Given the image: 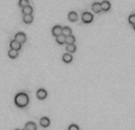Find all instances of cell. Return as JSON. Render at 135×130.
<instances>
[{
    "instance_id": "8",
    "label": "cell",
    "mask_w": 135,
    "mask_h": 130,
    "mask_svg": "<svg viewBox=\"0 0 135 130\" xmlns=\"http://www.w3.org/2000/svg\"><path fill=\"white\" fill-rule=\"evenodd\" d=\"M40 125L43 128H47L50 125V120L47 117H42L40 118Z\"/></svg>"
},
{
    "instance_id": "5",
    "label": "cell",
    "mask_w": 135,
    "mask_h": 130,
    "mask_svg": "<svg viewBox=\"0 0 135 130\" xmlns=\"http://www.w3.org/2000/svg\"><path fill=\"white\" fill-rule=\"evenodd\" d=\"M46 96H47V92H46V90L44 89H39L37 91V97L39 99H45Z\"/></svg>"
},
{
    "instance_id": "1",
    "label": "cell",
    "mask_w": 135,
    "mask_h": 130,
    "mask_svg": "<svg viewBox=\"0 0 135 130\" xmlns=\"http://www.w3.org/2000/svg\"><path fill=\"white\" fill-rule=\"evenodd\" d=\"M14 103L19 108H25L28 104V96L25 92H19L14 98Z\"/></svg>"
},
{
    "instance_id": "15",
    "label": "cell",
    "mask_w": 135,
    "mask_h": 130,
    "mask_svg": "<svg viewBox=\"0 0 135 130\" xmlns=\"http://www.w3.org/2000/svg\"><path fill=\"white\" fill-rule=\"evenodd\" d=\"M65 43H66L68 45H70V44H75V37L72 36V34L65 37Z\"/></svg>"
},
{
    "instance_id": "16",
    "label": "cell",
    "mask_w": 135,
    "mask_h": 130,
    "mask_svg": "<svg viewBox=\"0 0 135 130\" xmlns=\"http://www.w3.org/2000/svg\"><path fill=\"white\" fill-rule=\"evenodd\" d=\"M23 20H24L25 24H31V23L33 21V17H32V14H28V16H24Z\"/></svg>"
},
{
    "instance_id": "24",
    "label": "cell",
    "mask_w": 135,
    "mask_h": 130,
    "mask_svg": "<svg viewBox=\"0 0 135 130\" xmlns=\"http://www.w3.org/2000/svg\"><path fill=\"white\" fill-rule=\"evenodd\" d=\"M15 130H20V129H15Z\"/></svg>"
},
{
    "instance_id": "18",
    "label": "cell",
    "mask_w": 135,
    "mask_h": 130,
    "mask_svg": "<svg viewBox=\"0 0 135 130\" xmlns=\"http://www.w3.org/2000/svg\"><path fill=\"white\" fill-rule=\"evenodd\" d=\"M66 51L68 53H74L76 51V46H75V44H70V45H68L66 46Z\"/></svg>"
},
{
    "instance_id": "6",
    "label": "cell",
    "mask_w": 135,
    "mask_h": 130,
    "mask_svg": "<svg viewBox=\"0 0 135 130\" xmlns=\"http://www.w3.org/2000/svg\"><path fill=\"white\" fill-rule=\"evenodd\" d=\"M9 46H11V49L19 51V50L22 49V44H19L17 40H12L11 43H9Z\"/></svg>"
},
{
    "instance_id": "4",
    "label": "cell",
    "mask_w": 135,
    "mask_h": 130,
    "mask_svg": "<svg viewBox=\"0 0 135 130\" xmlns=\"http://www.w3.org/2000/svg\"><path fill=\"white\" fill-rule=\"evenodd\" d=\"M62 30H63L62 26L56 25V26H53V27H52V34L55 36V37H58V36H61V34H62Z\"/></svg>"
},
{
    "instance_id": "20",
    "label": "cell",
    "mask_w": 135,
    "mask_h": 130,
    "mask_svg": "<svg viewBox=\"0 0 135 130\" xmlns=\"http://www.w3.org/2000/svg\"><path fill=\"white\" fill-rule=\"evenodd\" d=\"M18 5L22 7V8H24V7L28 6V0H19V1H18Z\"/></svg>"
},
{
    "instance_id": "22",
    "label": "cell",
    "mask_w": 135,
    "mask_h": 130,
    "mask_svg": "<svg viewBox=\"0 0 135 130\" xmlns=\"http://www.w3.org/2000/svg\"><path fill=\"white\" fill-rule=\"evenodd\" d=\"M69 130H80V129H78V127H77L76 124H71L70 127H69Z\"/></svg>"
},
{
    "instance_id": "11",
    "label": "cell",
    "mask_w": 135,
    "mask_h": 130,
    "mask_svg": "<svg viewBox=\"0 0 135 130\" xmlns=\"http://www.w3.org/2000/svg\"><path fill=\"white\" fill-rule=\"evenodd\" d=\"M25 130H37V127L33 122H27L25 125Z\"/></svg>"
},
{
    "instance_id": "21",
    "label": "cell",
    "mask_w": 135,
    "mask_h": 130,
    "mask_svg": "<svg viewBox=\"0 0 135 130\" xmlns=\"http://www.w3.org/2000/svg\"><path fill=\"white\" fill-rule=\"evenodd\" d=\"M128 21H129V24H132V25L135 24V14H132V16H129Z\"/></svg>"
},
{
    "instance_id": "3",
    "label": "cell",
    "mask_w": 135,
    "mask_h": 130,
    "mask_svg": "<svg viewBox=\"0 0 135 130\" xmlns=\"http://www.w3.org/2000/svg\"><path fill=\"white\" fill-rule=\"evenodd\" d=\"M14 37H15L14 40H17L19 44H24L25 41H26V36H25V33H23V32H18Z\"/></svg>"
},
{
    "instance_id": "23",
    "label": "cell",
    "mask_w": 135,
    "mask_h": 130,
    "mask_svg": "<svg viewBox=\"0 0 135 130\" xmlns=\"http://www.w3.org/2000/svg\"><path fill=\"white\" fill-rule=\"evenodd\" d=\"M133 27H134V30H135V24H134V25H133Z\"/></svg>"
},
{
    "instance_id": "14",
    "label": "cell",
    "mask_w": 135,
    "mask_h": 130,
    "mask_svg": "<svg viewBox=\"0 0 135 130\" xmlns=\"http://www.w3.org/2000/svg\"><path fill=\"white\" fill-rule=\"evenodd\" d=\"M71 60H72L71 53H65V55H63V62L64 63H71Z\"/></svg>"
},
{
    "instance_id": "17",
    "label": "cell",
    "mask_w": 135,
    "mask_h": 130,
    "mask_svg": "<svg viewBox=\"0 0 135 130\" xmlns=\"http://www.w3.org/2000/svg\"><path fill=\"white\" fill-rule=\"evenodd\" d=\"M62 34L64 36V37H68V36H70L71 34V28L70 27H63V30H62Z\"/></svg>"
},
{
    "instance_id": "19",
    "label": "cell",
    "mask_w": 135,
    "mask_h": 130,
    "mask_svg": "<svg viewBox=\"0 0 135 130\" xmlns=\"http://www.w3.org/2000/svg\"><path fill=\"white\" fill-rule=\"evenodd\" d=\"M56 41H57L59 45H62V44L65 43V37L63 36V34H61V36H58V37H56Z\"/></svg>"
},
{
    "instance_id": "10",
    "label": "cell",
    "mask_w": 135,
    "mask_h": 130,
    "mask_svg": "<svg viewBox=\"0 0 135 130\" xmlns=\"http://www.w3.org/2000/svg\"><path fill=\"white\" fill-rule=\"evenodd\" d=\"M91 8H92V11H94L95 13H100V12H102L101 4H98V3H94V4H92Z\"/></svg>"
},
{
    "instance_id": "13",
    "label": "cell",
    "mask_w": 135,
    "mask_h": 130,
    "mask_svg": "<svg viewBox=\"0 0 135 130\" xmlns=\"http://www.w3.org/2000/svg\"><path fill=\"white\" fill-rule=\"evenodd\" d=\"M68 18H69L70 21H76L77 18H78V16H77L76 12H70L69 14H68Z\"/></svg>"
},
{
    "instance_id": "9",
    "label": "cell",
    "mask_w": 135,
    "mask_h": 130,
    "mask_svg": "<svg viewBox=\"0 0 135 130\" xmlns=\"http://www.w3.org/2000/svg\"><path fill=\"white\" fill-rule=\"evenodd\" d=\"M19 56V51H17V50H13V49H9L8 50V57L9 58H17V57Z\"/></svg>"
},
{
    "instance_id": "7",
    "label": "cell",
    "mask_w": 135,
    "mask_h": 130,
    "mask_svg": "<svg viewBox=\"0 0 135 130\" xmlns=\"http://www.w3.org/2000/svg\"><path fill=\"white\" fill-rule=\"evenodd\" d=\"M101 8H102V11H105V12H108V11L110 9V3H109V1H107V0L102 1V3H101Z\"/></svg>"
},
{
    "instance_id": "2",
    "label": "cell",
    "mask_w": 135,
    "mask_h": 130,
    "mask_svg": "<svg viewBox=\"0 0 135 130\" xmlns=\"http://www.w3.org/2000/svg\"><path fill=\"white\" fill-rule=\"evenodd\" d=\"M92 19H94V17H92V14H91V13H89V12H84L82 14V21L85 23V24L91 23Z\"/></svg>"
},
{
    "instance_id": "12",
    "label": "cell",
    "mask_w": 135,
    "mask_h": 130,
    "mask_svg": "<svg viewBox=\"0 0 135 130\" xmlns=\"http://www.w3.org/2000/svg\"><path fill=\"white\" fill-rule=\"evenodd\" d=\"M32 12H33V8H32V7H31L30 5L23 8V13H24V16H28V14H32Z\"/></svg>"
}]
</instances>
